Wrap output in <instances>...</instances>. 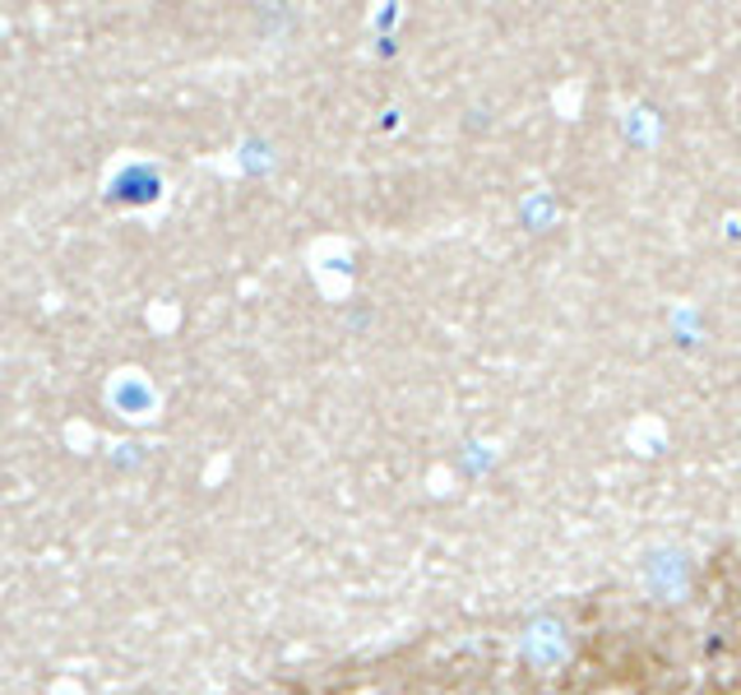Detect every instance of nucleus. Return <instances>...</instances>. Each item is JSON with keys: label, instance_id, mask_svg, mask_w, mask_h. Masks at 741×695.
I'll use <instances>...</instances> for the list:
<instances>
[{"label": "nucleus", "instance_id": "f257e3e1", "mask_svg": "<svg viewBox=\"0 0 741 695\" xmlns=\"http://www.w3.org/2000/svg\"><path fill=\"white\" fill-rule=\"evenodd\" d=\"M524 654L534 667H561L570 658V640L556 622H534L524 635Z\"/></svg>", "mask_w": 741, "mask_h": 695}, {"label": "nucleus", "instance_id": "f03ea898", "mask_svg": "<svg viewBox=\"0 0 741 695\" xmlns=\"http://www.w3.org/2000/svg\"><path fill=\"white\" fill-rule=\"evenodd\" d=\"M644 580L653 594H663V599H681L686 594V556L677 548H658L649 552L644 561Z\"/></svg>", "mask_w": 741, "mask_h": 695}, {"label": "nucleus", "instance_id": "7ed1b4c3", "mask_svg": "<svg viewBox=\"0 0 741 695\" xmlns=\"http://www.w3.org/2000/svg\"><path fill=\"white\" fill-rule=\"evenodd\" d=\"M112 399H116L121 413H130V418H149V413H153V390H149L140 376H121L116 390H112Z\"/></svg>", "mask_w": 741, "mask_h": 695}]
</instances>
